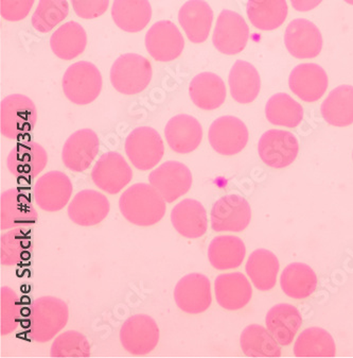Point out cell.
Listing matches in <instances>:
<instances>
[{
    "instance_id": "6da1fadb",
    "label": "cell",
    "mask_w": 353,
    "mask_h": 358,
    "mask_svg": "<svg viewBox=\"0 0 353 358\" xmlns=\"http://www.w3.org/2000/svg\"><path fill=\"white\" fill-rule=\"evenodd\" d=\"M122 216L132 224L151 227L158 224L167 212L166 201L151 184L128 187L119 199Z\"/></svg>"
},
{
    "instance_id": "7a4b0ae2",
    "label": "cell",
    "mask_w": 353,
    "mask_h": 358,
    "mask_svg": "<svg viewBox=\"0 0 353 358\" xmlns=\"http://www.w3.org/2000/svg\"><path fill=\"white\" fill-rule=\"evenodd\" d=\"M69 319L68 306L56 296H44L31 304L28 321L30 339L45 343L54 338L66 327Z\"/></svg>"
},
{
    "instance_id": "3957f363",
    "label": "cell",
    "mask_w": 353,
    "mask_h": 358,
    "mask_svg": "<svg viewBox=\"0 0 353 358\" xmlns=\"http://www.w3.org/2000/svg\"><path fill=\"white\" fill-rule=\"evenodd\" d=\"M38 111L34 102L24 95L8 96L0 104V131L8 140H20L34 130Z\"/></svg>"
},
{
    "instance_id": "277c9868",
    "label": "cell",
    "mask_w": 353,
    "mask_h": 358,
    "mask_svg": "<svg viewBox=\"0 0 353 358\" xmlns=\"http://www.w3.org/2000/svg\"><path fill=\"white\" fill-rule=\"evenodd\" d=\"M152 75V65L148 59L136 53H126L115 61L110 77L116 91L132 96L149 87Z\"/></svg>"
},
{
    "instance_id": "5b68a950",
    "label": "cell",
    "mask_w": 353,
    "mask_h": 358,
    "mask_svg": "<svg viewBox=\"0 0 353 358\" xmlns=\"http://www.w3.org/2000/svg\"><path fill=\"white\" fill-rule=\"evenodd\" d=\"M102 76L99 69L87 61H80L68 67L63 77V92L69 101L77 106H87L99 97Z\"/></svg>"
},
{
    "instance_id": "8992f818",
    "label": "cell",
    "mask_w": 353,
    "mask_h": 358,
    "mask_svg": "<svg viewBox=\"0 0 353 358\" xmlns=\"http://www.w3.org/2000/svg\"><path fill=\"white\" fill-rule=\"evenodd\" d=\"M126 153L138 171H151L164 157V141L155 129L140 127L126 137Z\"/></svg>"
},
{
    "instance_id": "52a82bcc",
    "label": "cell",
    "mask_w": 353,
    "mask_h": 358,
    "mask_svg": "<svg viewBox=\"0 0 353 358\" xmlns=\"http://www.w3.org/2000/svg\"><path fill=\"white\" fill-rule=\"evenodd\" d=\"M252 208L242 196L232 194L214 202L210 224L214 232H242L250 226Z\"/></svg>"
},
{
    "instance_id": "ba28073f",
    "label": "cell",
    "mask_w": 353,
    "mask_h": 358,
    "mask_svg": "<svg viewBox=\"0 0 353 358\" xmlns=\"http://www.w3.org/2000/svg\"><path fill=\"white\" fill-rule=\"evenodd\" d=\"M120 343L132 355H148L159 343V327L149 315L130 317L120 329Z\"/></svg>"
},
{
    "instance_id": "9c48e42d",
    "label": "cell",
    "mask_w": 353,
    "mask_h": 358,
    "mask_svg": "<svg viewBox=\"0 0 353 358\" xmlns=\"http://www.w3.org/2000/svg\"><path fill=\"white\" fill-rule=\"evenodd\" d=\"M248 38L250 29L240 14L232 10L221 12L212 36L216 50L227 56H236L246 49Z\"/></svg>"
},
{
    "instance_id": "30bf717a",
    "label": "cell",
    "mask_w": 353,
    "mask_h": 358,
    "mask_svg": "<svg viewBox=\"0 0 353 358\" xmlns=\"http://www.w3.org/2000/svg\"><path fill=\"white\" fill-rule=\"evenodd\" d=\"M250 138L248 127L234 116H222L212 122L208 132L210 146L224 157L238 155L246 148Z\"/></svg>"
},
{
    "instance_id": "8fae6325",
    "label": "cell",
    "mask_w": 353,
    "mask_h": 358,
    "mask_svg": "<svg viewBox=\"0 0 353 358\" xmlns=\"http://www.w3.org/2000/svg\"><path fill=\"white\" fill-rule=\"evenodd\" d=\"M258 153L263 163L271 169H285L298 157L299 142L289 131L269 130L259 141Z\"/></svg>"
},
{
    "instance_id": "7c38bea8",
    "label": "cell",
    "mask_w": 353,
    "mask_h": 358,
    "mask_svg": "<svg viewBox=\"0 0 353 358\" xmlns=\"http://www.w3.org/2000/svg\"><path fill=\"white\" fill-rule=\"evenodd\" d=\"M149 182L168 203L176 201L193 186V173L185 164L168 161L150 173Z\"/></svg>"
},
{
    "instance_id": "4fadbf2b",
    "label": "cell",
    "mask_w": 353,
    "mask_h": 358,
    "mask_svg": "<svg viewBox=\"0 0 353 358\" xmlns=\"http://www.w3.org/2000/svg\"><path fill=\"white\" fill-rule=\"evenodd\" d=\"M211 283L204 274L190 273L177 282L173 296L181 312L200 315L211 306Z\"/></svg>"
},
{
    "instance_id": "5bb4252c",
    "label": "cell",
    "mask_w": 353,
    "mask_h": 358,
    "mask_svg": "<svg viewBox=\"0 0 353 358\" xmlns=\"http://www.w3.org/2000/svg\"><path fill=\"white\" fill-rule=\"evenodd\" d=\"M73 190V183L64 173L49 171L34 183L33 199L45 212H59L70 201Z\"/></svg>"
},
{
    "instance_id": "9a60e30c",
    "label": "cell",
    "mask_w": 353,
    "mask_h": 358,
    "mask_svg": "<svg viewBox=\"0 0 353 358\" xmlns=\"http://www.w3.org/2000/svg\"><path fill=\"white\" fill-rule=\"evenodd\" d=\"M133 171L123 157L107 152L100 157L91 171L93 184L110 195L119 194L130 183Z\"/></svg>"
},
{
    "instance_id": "2e32d148",
    "label": "cell",
    "mask_w": 353,
    "mask_h": 358,
    "mask_svg": "<svg viewBox=\"0 0 353 358\" xmlns=\"http://www.w3.org/2000/svg\"><path fill=\"white\" fill-rule=\"evenodd\" d=\"M146 47L154 60L171 62L181 56L185 40L176 24L170 20H161L153 24L147 34Z\"/></svg>"
},
{
    "instance_id": "e0dca14e",
    "label": "cell",
    "mask_w": 353,
    "mask_h": 358,
    "mask_svg": "<svg viewBox=\"0 0 353 358\" xmlns=\"http://www.w3.org/2000/svg\"><path fill=\"white\" fill-rule=\"evenodd\" d=\"M100 149L97 133L82 129L69 136L62 150V161L69 171L84 173L93 165Z\"/></svg>"
},
{
    "instance_id": "ac0fdd59",
    "label": "cell",
    "mask_w": 353,
    "mask_h": 358,
    "mask_svg": "<svg viewBox=\"0 0 353 358\" xmlns=\"http://www.w3.org/2000/svg\"><path fill=\"white\" fill-rule=\"evenodd\" d=\"M285 44L296 59H313L322 52V36L313 22L298 18L287 24Z\"/></svg>"
},
{
    "instance_id": "d6986e66",
    "label": "cell",
    "mask_w": 353,
    "mask_h": 358,
    "mask_svg": "<svg viewBox=\"0 0 353 358\" xmlns=\"http://www.w3.org/2000/svg\"><path fill=\"white\" fill-rule=\"evenodd\" d=\"M111 204L105 195L97 190L85 189L77 192L69 203L67 213L73 224L93 227L101 224L108 216Z\"/></svg>"
},
{
    "instance_id": "ffe728a7",
    "label": "cell",
    "mask_w": 353,
    "mask_h": 358,
    "mask_svg": "<svg viewBox=\"0 0 353 358\" xmlns=\"http://www.w3.org/2000/svg\"><path fill=\"white\" fill-rule=\"evenodd\" d=\"M214 296L224 310H242L252 300L253 287L241 272L220 274L214 281Z\"/></svg>"
},
{
    "instance_id": "44dd1931",
    "label": "cell",
    "mask_w": 353,
    "mask_h": 358,
    "mask_svg": "<svg viewBox=\"0 0 353 358\" xmlns=\"http://www.w3.org/2000/svg\"><path fill=\"white\" fill-rule=\"evenodd\" d=\"M291 91L305 102L318 101L327 91L329 81L326 71L316 64L306 63L296 66L289 78Z\"/></svg>"
},
{
    "instance_id": "7402d4cb",
    "label": "cell",
    "mask_w": 353,
    "mask_h": 358,
    "mask_svg": "<svg viewBox=\"0 0 353 358\" xmlns=\"http://www.w3.org/2000/svg\"><path fill=\"white\" fill-rule=\"evenodd\" d=\"M167 143L174 152L189 155L199 148L203 140V128L197 118L179 114L169 120L165 129Z\"/></svg>"
},
{
    "instance_id": "603a6c76",
    "label": "cell",
    "mask_w": 353,
    "mask_h": 358,
    "mask_svg": "<svg viewBox=\"0 0 353 358\" xmlns=\"http://www.w3.org/2000/svg\"><path fill=\"white\" fill-rule=\"evenodd\" d=\"M48 162V155L42 145L27 142L18 144L8 155L7 166L12 176L29 180L40 175Z\"/></svg>"
},
{
    "instance_id": "cb8c5ba5",
    "label": "cell",
    "mask_w": 353,
    "mask_h": 358,
    "mask_svg": "<svg viewBox=\"0 0 353 358\" xmlns=\"http://www.w3.org/2000/svg\"><path fill=\"white\" fill-rule=\"evenodd\" d=\"M265 324L279 345H290L301 331L303 317L296 306L281 303L267 312Z\"/></svg>"
},
{
    "instance_id": "d4e9b609",
    "label": "cell",
    "mask_w": 353,
    "mask_h": 358,
    "mask_svg": "<svg viewBox=\"0 0 353 358\" xmlns=\"http://www.w3.org/2000/svg\"><path fill=\"white\" fill-rule=\"evenodd\" d=\"M171 222L181 236L190 239L200 238L207 232V212L197 200L185 199L173 208Z\"/></svg>"
},
{
    "instance_id": "484cf974",
    "label": "cell",
    "mask_w": 353,
    "mask_h": 358,
    "mask_svg": "<svg viewBox=\"0 0 353 358\" xmlns=\"http://www.w3.org/2000/svg\"><path fill=\"white\" fill-rule=\"evenodd\" d=\"M213 12L204 0H189L179 12V22L190 42L201 44L209 36Z\"/></svg>"
},
{
    "instance_id": "4316f807",
    "label": "cell",
    "mask_w": 353,
    "mask_h": 358,
    "mask_svg": "<svg viewBox=\"0 0 353 358\" xmlns=\"http://www.w3.org/2000/svg\"><path fill=\"white\" fill-rule=\"evenodd\" d=\"M36 212L26 194L18 189L6 190L0 198V228L1 230L22 229L34 222Z\"/></svg>"
},
{
    "instance_id": "83f0119b",
    "label": "cell",
    "mask_w": 353,
    "mask_h": 358,
    "mask_svg": "<svg viewBox=\"0 0 353 358\" xmlns=\"http://www.w3.org/2000/svg\"><path fill=\"white\" fill-rule=\"evenodd\" d=\"M189 95L197 108L213 111L225 102V83L213 73H202L190 82Z\"/></svg>"
},
{
    "instance_id": "f1b7e54d",
    "label": "cell",
    "mask_w": 353,
    "mask_h": 358,
    "mask_svg": "<svg viewBox=\"0 0 353 358\" xmlns=\"http://www.w3.org/2000/svg\"><path fill=\"white\" fill-rule=\"evenodd\" d=\"M246 257V248L242 239L234 235L214 237L208 248L210 265L216 270H232L240 267Z\"/></svg>"
},
{
    "instance_id": "f546056e",
    "label": "cell",
    "mask_w": 353,
    "mask_h": 358,
    "mask_svg": "<svg viewBox=\"0 0 353 358\" xmlns=\"http://www.w3.org/2000/svg\"><path fill=\"white\" fill-rule=\"evenodd\" d=\"M230 95L234 101L241 104L252 103L258 97L261 79L254 65L246 61L234 63L228 78Z\"/></svg>"
},
{
    "instance_id": "4dcf8cb0",
    "label": "cell",
    "mask_w": 353,
    "mask_h": 358,
    "mask_svg": "<svg viewBox=\"0 0 353 358\" xmlns=\"http://www.w3.org/2000/svg\"><path fill=\"white\" fill-rule=\"evenodd\" d=\"M112 17L118 28L135 34L148 26L152 18V7L149 0H114Z\"/></svg>"
},
{
    "instance_id": "1f68e13d",
    "label": "cell",
    "mask_w": 353,
    "mask_h": 358,
    "mask_svg": "<svg viewBox=\"0 0 353 358\" xmlns=\"http://www.w3.org/2000/svg\"><path fill=\"white\" fill-rule=\"evenodd\" d=\"M279 269L280 264L276 255L265 249L254 251L246 262V273L260 292H269L276 286Z\"/></svg>"
},
{
    "instance_id": "d6a6232c",
    "label": "cell",
    "mask_w": 353,
    "mask_h": 358,
    "mask_svg": "<svg viewBox=\"0 0 353 358\" xmlns=\"http://www.w3.org/2000/svg\"><path fill=\"white\" fill-rule=\"evenodd\" d=\"M87 34L84 28L75 22H68L57 30L50 38V47L58 58L73 60L84 52Z\"/></svg>"
},
{
    "instance_id": "836d02e7",
    "label": "cell",
    "mask_w": 353,
    "mask_h": 358,
    "mask_svg": "<svg viewBox=\"0 0 353 358\" xmlns=\"http://www.w3.org/2000/svg\"><path fill=\"white\" fill-rule=\"evenodd\" d=\"M317 283L315 272L306 264H290L281 273L280 285L283 292L295 300L309 298L315 292Z\"/></svg>"
},
{
    "instance_id": "e575fe53",
    "label": "cell",
    "mask_w": 353,
    "mask_h": 358,
    "mask_svg": "<svg viewBox=\"0 0 353 358\" xmlns=\"http://www.w3.org/2000/svg\"><path fill=\"white\" fill-rule=\"evenodd\" d=\"M322 117L334 127L353 124V87L340 85L331 92L322 104Z\"/></svg>"
},
{
    "instance_id": "d590c367",
    "label": "cell",
    "mask_w": 353,
    "mask_h": 358,
    "mask_svg": "<svg viewBox=\"0 0 353 358\" xmlns=\"http://www.w3.org/2000/svg\"><path fill=\"white\" fill-rule=\"evenodd\" d=\"M285 0H248V16L253 26L262 31L277 29L287 20Z\"/></svg>"
},
{
    "instance_id": "8d00e7d4",
    "label": "cell",
    "mask_w": 353,
    "mask_h": 358,
    "mask_svg": "<svg viewBox=\"0 0 353 358\" xmlns=\"http://www.w3.org/2000/svg\"><path fill=\"white\" fill-rule=\"evenodd\" d=\"M294 355L296 357H334L336 345L333 337L326 329L309 327L296 339Z\"/></svg>"
},
{
    "instance_id": "74e56055",
    "label": "cell",
    "mask_w": 353,
    "mask_h": 358,
    "mask_svg": "<svg viewBox=\"0 0 353 358\" xmlns=\"http://www.w3.org/2000/svg\"><path fill=\"white\" fill-rule=\"evenodd\" d=\"M241 349L248 357H280V347L269 329L262 325L250 324L241 334Z\"/></svg>"
},
{
    "instance_id": "f35d334b",
    "label": "cell",
    "mask_w": 353,
    "mask_h": 358,
    "mask_svg": "<svg viewBox=\"0 0 353 358\" xmlns=\"http://www.w3.org/2000/svg\"><path fill=\"white\" fill-rule=\"evenodd\" d=\"M303 114L301 104L287 94H276L265 106L267 120L275 126L296 128L303 122Z\"/></svg>"
},
{
    "instance_id": "ab89813d",
    "label": "cell",
    "mask_w": 353,
    "mask_h": 358,
    "mask_svg": "<svg viewBox=\"0 0 353 358\" xmlns=\"http://www.w3.org/2000/svg\"><path fill=\"white\" fill-rule=\"evenodd\" d=\"M69 14L67 0H40L33 15L32 27L38 34H48L63 22Z\"/></svg>"
},
{
    "instance_id": "60d3db41",
    "label": "cell",
    "mask_w": 353,
    "mask_h": 358,
    "mask_svg": "<svg viewBox=\"0 0 353 358\" xmlns=\"http://www.w3.org/2000/svg\"><path fill=\"white\" fill-rule=\"evenodd\" d=\"M91 350V343L84 335L67 331L53 341L50 354L52 357H89Z\"/></svg>"
},
{
    "instance_id": "b9f144b4",
    "label": "cell",
    "mask_w": 353,
    "mask_h": 358,
    "mask_svg": "<svg viewBox=\"0 0 353 358\" xmlns=\"http://www.w3.org/2000/svg\"><path fill=\"white\" fill-rule=\"evenodd\" d=\"M20 319V300L15 290L3 287L0 292V332L1 335L13 333Z\"/></svg>"
},
{
    "instance_id": "7bdbcfd3",
    "label": "cell",
    "mask_w": 353,
    "mask_h": 358,
    "mask_svg": "<svg viewBox=\"0 0 353 358\" xmlns=\"http://www.w3.org/2000/svg\"><path fill=\"white\" fill-rule=\"evenodd\" d=\"M22 229H11L0 239V262L3 266H14L20 263L24 255V238Z\"/></svg>"
},
{
    "instance_id": "ee69618b",
    "label": "cell",
    "mask_w": 353,
    "mask_h": 358,
    "mask_svg": "<svg viewBox=\"0 0 353 358\" xmlns=\"http://www.w3.org/2000/svg\"><path fill=\"white\" fill-rule=\"evenodd\" d=\"M36 0H0V13L9 22L24 20L31 11Z\"/></svg>"
},
{
    "instance_id": "f6af8a7d",
    "label": "cell",
    "mask_w": 353,
    "mask_h": 358,
    "mask_svg": "<svg viewBox=\"0 0 353 358\" xmlns=\"http://www.w3.org/2000/svg\"><path fill=\"white\" fill-rule=\"evenodd\" d=\"M71 3L79 17L93 20L107 11L110 0H71Z\"/></svg>"
},
{
    "instance_id": "bcb514c9",
    "label": "cell",
    "mask_w": 353,
    "mask_h": 358,
    "mask_svg": "<svg viewBox=\"0 0 353 358\" xmlns=\"http://www.w3.org/2000/svg\"><path fill=\"white\" fill-rule=\"evenodd\" d=\"M322 0H291L292 6L296 11L309 12L322 3Z\"/></svg>"
},
{
    "instance_id": "7dc6e473",
    "label": "cell",
    "mask_w": 353,
    "mask_h": 358,
    "mask_svg": "<svg viewBox=\"0 0 353 358\" xmlns=\"http://www.w3.org/2000/svg\"><path fill=\"white\" fill-rule=\"evenodd\" d=\"M344 1H346V3H349V5L353 6V0H344Z\"/></svg>"
},
{
    "instance_id": "c3c4849f",
    "label": "cell",
    "mask_w": 353,
    "mask_h": 358,
    "mask_svg": "<svg viewBox=\"0 0 353 358\" xmlns=\"http://www.w3.org/2000/svg\"><path fill=\"white\" fill-rule=\"evenodd\" d=\"M352 157H353V155H352Z\"/></svg>"
}]
</instances>
